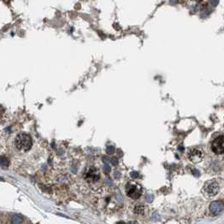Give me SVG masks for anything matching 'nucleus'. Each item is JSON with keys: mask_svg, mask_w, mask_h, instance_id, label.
Returning a JSON list of instances; mask_svg holds the SVG:
<instances>
[{"mask_svg": "<svg viewBox=\"0 0 224 224\" xmlns=\"http://www.w3.org/2000/svg\"><path fill=\"white\" fill-rule=\"evenodd\" d=\"M15 146L20 151H28L32 147V139L26 133H19L15 137Z\"/></svg>", "mask_w": 224, "mask_h": 224, "instance_id": "obj_1", "label": "nucleus"}, {"mask_svg": "<svg viewBox=\"0 0 224 224\" xmlns=\"http://www.w3.org/2000/svg\"><path fill=\"white\" fill-rule=\"evenodd\" d=\"M219 190V185L215 180H209L205 184L204 187L202 189V192L205 196L207 198H210L212 196H215L218 193Z\"/></svg>", "mask_w": 224, "mask_h": 224, "instance_id": "obj_2", "label": "nucleus"}, {"mask_svg": "<svg viewBox=\"0 0 224 224\" xmlns=\"http://www.w3.org/2000/svg\"><path fill=\"white\" fill-rule=\"evenodd\" d=\"M83 178L88 183L97 182L100 178V174L97 169L89 167L83 173Z\"/></svg>", "mask_w": 224, "mask_h": 224, "instance_id": "obj_3", "label": "nucleus"}, {"mask_svg": "<svg viewBox=\"0 0 224 224\" xmlns=\"http://www.w3.org/2000/svg\"><path fill=\"white\" fill-rule=\"evenodd\" d=\"M212 152L216 154L224 153V136H220L217 137L212 142Z\"/></svg>", "mask_w": 224, "mask_h": 224, "instance_id": "obj_4", "label": "nucleus"}, {"mask_svg": "<svg viewBox=\"0 0 224 224\" xmlns=\"http://www.w3.org/2000/svg\"><path fill=\"white\" fill-rule=\"evenodd\" d=\"M188 158L190 161H192L194 163H198L203 159V153L200 148L193 147V148L190 149V151H189Z\"/></svg>", "mask_w": 224, "mask_h": 224, "instance_id": "obj_5", "label": "nucleus"}, {"mask_svg": "<svg viewBox=\"0 0 224 224\" xmlns=\"http://www.w3.org/2000/svg\"><path fill=\"white\" fill-rule=\"evenodd\" d=\"M126 191L127 195L132 199H138L141 196V190L137 188L136 185H131V184H128L126 185Z\"/></svg>", "mask_w": 224, "mask_h": 224, "instance_id": "obj_6", "label": "nucleus"}, {"mask_svg": "<svg viewBox=\"0 0 224 224\" xmlns=\"http://www.w3.org/2000/svg\"><path fill=\"white\" fill-rule=\"evenodd\" d=\"M224 205L221 201H213L210 206V212L212 215H218L223 211Z\"/></svg>", "mask_w": 224, "mask_h": 224, "instance_id": "obj_7", "label": "nucleus"}, {"mask_svg": "<svg viewBox=\"0 0 224 224\" xmlns=\"http://www.w3.org/2000/svg\"><path fill=\"white\" fill-rule=\"evenodd\" d=\"M9 164V161L5 157H0V165L2 167H7Z\"/></svg>", "mask_w": 224, "mask_h": 224, "instance_id": "obj_8", "label": "nucleus"}, {"mask_svg": "<svg viewBox=\"0 0 224 224\" xmlns=\"http://www.w3.org/2000/svg\"><path fill=\"white\" fill-rule=\"evenodd\" d=\"M134 212L136 213H137V214H142L143 212H144V207L141 205H139V206H136L135 207V210H134Z\"/></svg>", "mask_w": 224, "mask_h": 224, "instance_id": "obj_9", "label": "nucleus"}, {"mask_svg": "<svg viewBox=\"0 0 224 224\" xmlns=\"http://www.w3.org/2000/svg\"><path fill=\"white\" fill-rule=\"evenodd\" d=\"M115 147H113V146H109V147H107V153H109V154H112V153H114L115 152Z\"/></svg>", "mask_w": 224, "mask_h": 224, "instance_id": "obj_10", "label": "nucleus"}, {"mask_svg": "<svg viewBox=\"0 0 224 224\" xmlns=\"http://www.w3.org/2000/svg\"><path fill=\"white\" fill-rule=\"evenodd\" d=\"M111 164L113 165H116L118 164V160L116 158H111Z\"/></svg>", "mask_w": 224, "mask_h": 224, "instance_id": "obj_11", "label": "nucleus"}, {"mask_svg": "<svg viewBox=\"0 0 224 224\" xmlns=\"http://www.w3.org/2000/svg\"><path fill=\"white\" fill-rule=\"evenodd\" d=\"M105 170H106V173H109L111 171V168H110V166L107 164H105Z\"/></svg>", "mask_w": 224, "mask_h": 224, "instance_id": "obj_12", "label": "nucleus"}, {"mask_svg": "<svg viewBox=\"0 0 224 224\" xmlns=\"http://www.w3.org/2000/svg\"><path fill=\"white\" fill-rule=\"evenodd\" d=\"M153 196L152 195H148L147 196V200L148 201V202H151V201H153Z\"/></svg>", "mask_w": 224, "mask_h": 224, "instance_id": "obj_13", "label": "nucleus"}, {"mask_svg": "<svg viewBox=\"0 0 224 224\" xmlns=\"http://www.w3.org/2000/svg\"><path fill=\"white\" fill-rule=\"evenodd\" d=\"M131 176L135 179V178H136V177L138 176V173H136V172H131Z\"/></svg>", "mask_w": 224, "mask_h": 224, "instance_id": "obj_14", "label": "nucleus"}, {"mask_svg": "<svg viewBox=\"0 0 224 224\" xmlns=\"http://www.w3.org/2000/svg\"><path fill=\"white\" fill-rule=\"evenodd\" d=\"M211 3L213 6H216L218 3V0H211Z\"/></svg>", "mask_w": 224, "mask_h": 224, "instance_id": "obj_15", "label": "nucleus"}]
</instances>
